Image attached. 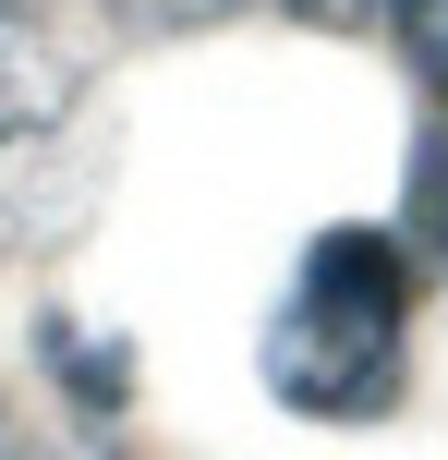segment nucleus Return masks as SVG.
<instances>
[{"instance_id":"nucleus-1","label":"nucleus","mask_w":448,"mask_h":460,"mask_svg":"<svg viewBox=\"0 0 448 460\" xmlns=\"http://www.w3.org/2000/svg\"><path fill=\"white\" fill-rule=\"evenodd\" d=\"M255 376L303 424H376L412 388V243L376 218H328L255 327Z\"/></svg>"},{"instance_id":"nucleus-2","label":"nucleus","mask_w":448,"mask_h":460,"mask_svg":"<svg viewBox=\"0 0 448 460\" xmlns=\"http://www.w3.org/2000/svg\"><path fill=\"white\" fill-rule=\"evenodd\" d=\"M110 194V121L61 24L0 13V254H61Z\"/></svg>"},{"instance_id":"nucleus-3","label":"nucleus","mask_w":448,"mask_h":460,"mask_svg":"<svg viewBox=\"0 0 448 460\" xmlns=\"http://www.w3.org/2000/svg\"><path fill=\"white\" fill-rule=\"evenodd\" d=\"M37 351H48V376H61V388L85 400L97 424L134 400V364H121V340H110V327H85V315H37Z\"/></svg>"},{"instance_id":"nucleus-4","label":"nucleus","mask_w":448,"mask_h":460,"mask_svg":"<svg viewBox=\"0 0 448 460\" xmlns=\"http://www.w3.org/2000/svg\"><path fill=\"white\" fill-rule=\"evenodd\" d=\"M412 243V267H448V121H425L412 134V194H400V218H388Z\"/></svg>"},{"instance_id":"nucleus-5","label":"nucleus","mask_w":448,"mask_h":460,"mask_svg":"<svg viewBox=\"0 0 448 460\" xmlns=\"http://www.w3.org/2000/svg\"><path fill=\"white\" fill-rule=\"evenodd\" d=\"M376 13H388V37L412 49V73L448 97V0H376Z\"/></svg>"},{"instance_id":"nucleus-6","label":"nucleus","mask_w":448,"mask_h":460,"mask_svg":"<svg viewBox=\"0 0 448 460\" xmlns=\"http://www.w3.org/2000/svg\"><path fill=\"white\" fill-rule=\"evenodd\" d=\"M97 13H121L134 37H206V24H231L242 0H97Z\"/></svg>"},{"instance_id":"nucleus-7","label":"nucleus","mask_w":448,"mask_h":460,"mask_svg":"<svg viewBox=\"0 0 448 460\" xmlns=\"http://www.w3.org/2000/svg\"><path fill=\"white\" fill-rule=\"evenodd\" d=\"M291 24H315V37H352V24H376V0H279Z\"/></svg>"},{"instance_id":"nucleus-8","label":"nucleus","mask_w":448,"mask_h":460,"mask_svg":"<svg viewBox=\"0 0 448 460\" xmlns=\"http://www.w3.org/2000/svg\"><path fill=\"white\" fill-rule=\"evenodd\" d=\"M0 13H37V24H61V13H85V0H0Z\"/></svg>"}]
</instances>
